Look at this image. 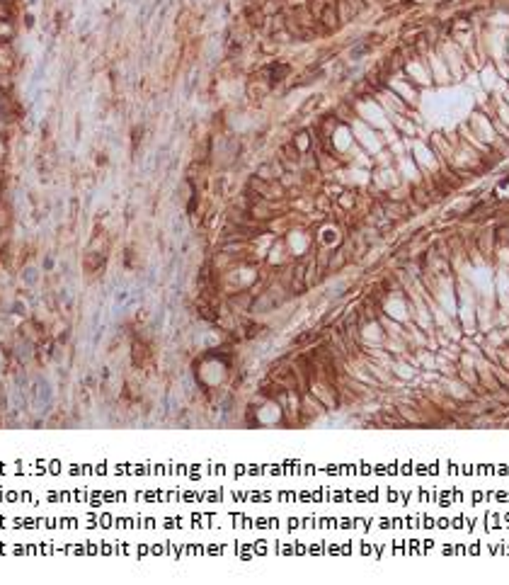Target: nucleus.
<instances>
[{
	"mask_svg": "<svg viewBox=\"0 0 509 585\" xmlns=\"http://www.w3.org/2000/svg\"><path fill=\"white\" fill-rule=\"evenodd\" d=\"M325 29H335L339 25V15H337V3H330V5H323V13L318 17Z\"/></svg>",
	"mask_w": 509,
	"mask_h": 585,
	"instance_id": "1",
	"label": "nucleus"
},
{
	"mask_svg": "<svg viewBox=\"0 0 509 585\" xmlns=\"http://www.w3.org/2000/svg\"><path fill=\"white\" fill-rule=\"evenodd\" d=\"M383 211H386V216L388 219H405L408 216V207L405 204H400V202H383Z\"/></svg>",
	"mask_w": 509,
	"mask_h": 585,
	"instance_id": "2",
	"label": "nucleus"
},
{
	"mask_svg": "<svg viewBox=\"0 0 509 585\" xmlns=\"http://www.w3.org/2000/svg\"><path fill=\"white\" fill-rule=\"evenodd\" d=\"M286 75H289V66H286V63H272V66H269V80H272V83L284 80Z\"/></svg>",
	"mask_w": 509,
	"mask_h": 585,
	"instance_id": "3",
	"label": "nucleus"
}]
</instances>
